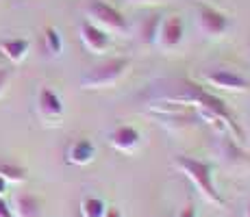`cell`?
Instances as JSON below:
<instances>
[{
	"label": "cell",
	"mask_w": 250,
	"mask_h": 217,
	"mask_svg": "<svg viewBox=\"0 0 250 217\" xmlns=\"http://www.w3.org/2000/svg\"><path fill=\"white\" fill-rule=\"evenodd\" d=\"M167 100L172 102H187V104H194L196 109L200 111L205 119H209V124H215V126H224L229 128V133L233 137H237L239 143H244V130L239 128L237 119H235L233 111L229 109V104L224 102L222 98L213 96L211 91L203 89L200 85L194 83H183L181 91L174 96H167Z\"/></svg>",
	"instance_id": "cell-1"
},
{
	"label": "cell",
	"mask_w": 250,
	"mask_h": 217,
	"mask_svg": "<svg viewBox=\"0 0 250 217\" xmlns=\"http://www.w3.org/2000/svg\"><path fill=\"white\" fill-rule=\"evenodd\" d=\"M174 165L179 167L191 182H194V187L200 191V196H203L207 202H211V204H215V206L224 204L220 191L215 189L213 170H211V165L207 161H200V158H196V157H185V154H181V157H174Z\"/></svg>",
	"instance_id": "cell-2"
},
{
	"label": "cell",
	"mask_w": 250,
	"mask_h": 217,
	"mask_svg": "<svg viewBox=\"0 0 250 217\" xmlns=\"http://www.w3.org/2000/svg\"><path fill=\"white\" fill-rule=\"evenodd\" d=\"M131 59L128 57H113V59H104L98 65L87 70L81 79L83 89H109V87L118 85L120 80L126 76Z\"/></svg>",
	"instance_id": "cell-3"
},
{
	"label": "cell",
	"mask_w": 250,
	"mask_h": 217,
	"mask_svg": "<svg viewBox=\"0 0 250 217\" xmlns=\"http://www.w3.org/2000/svg\"><path fill=\"white\" fill-rule=\"evenodd\" d=\"M85 20H89L98 28H103L104 33H115V35H126L128 33V22L122 16V11L115 9L113 4L104 2V0H91V2H87Z\"/></svg>",
	"instance_id": "cell-4"
},
{
	"label": "cell",
	"mask_w": 250,
	"mask_h": 217,
	"mask_svg": "<svg viewBox=\"0 0 250 217\" xmlns=\"http://www.w3.org/2000/svg\"><path fill=\"white\" fill-rule=\"evenodd\" d=\"M196 26L207 39H222L230 31V18L209 2L196 4Z\"/></svg>",
	"instance_id": "cell-5"
},
{
	"label": "cell",
	"mask_w": 250,
	"mask_h": 217,
	"mask_svg": "<svg viewBox=\"0 0 250 217\" xmlns=\"http://www.w3.org/2000/svg\"><path fill=\"white\" fill-rule=\"evenodd\" d=\"M183 41H185V22L179 13L161 18L155 35V46L163 52H174L183 46Z\"/></svg>",
	"instance_id": "cell-6"
},
{
	"label": "cell",
	"mask_w": 250,
	"mask_h": 217,
	"mask_svg": "<svg viewBox=\"0 0 250 217\" xmlns=\"http://www.w3.org/2000/svg\"><path fill=\"white\" fill-rule=\"evenodd\" d=\"M65 107L61 96L57 94L52 87L44 85L40 91H37V115L42 118L44 124H59L63 119Z\"/></svg>",
	"instance_id": "cell-7"
},
{
	"label": "cell",
	"mask_w": 250,
	"mask_h": 217,
	"mask_svg": "<svg viewBox=\"0 0 250 217\" xmlns=\"http://www.w3.org/2000/svg\"><path fill=\"white\" fill-rule=\"evenodd\" d=\"M203 80L209 87L224 89V91H248L250 89V80L246 76H242L239 72L227 70V67H218V70L207 72L203 76Z\"/></svg>",
	"instance_id": "cell-8"
},
{
	"label": "cell",
	"mask_w": 250,
	"mask_h": 217,
	"mask_svg": "<svg viewBox=\"0 0 250 217\" xmlns=\"http://www.w3.org/2000/svg\"><path fill=\"white\" fill-rule=\"evenodd\" d=\"M109 146L122 154H135L142 148V133L131 124H120L109 133Z\"/></svg>",
	"instance_id": "cell-9"
},
{
	"label": "cell",
	"mask_w": 250,
	"mask_h": 217,
	"mask_svg": "<svg viewBox=\"0 0 250 217\" xmlns=\"http://www.w3.org/2000/svg\"><path fill=\"white\" fill-rule=\"evenodd\" d=\"M79 37L83 41L85 50L91 52V55H104L111 48V37L109 33H104L103 28H98L96 24H91L89 20H83L79 26Z\"/></svg>",
	"instance_id": "cell-10"
},
{
	"label": "cell",
	"mask_w": 250,
	"mask_h": 217,
	"mask_svg": "<svg viewBox=\"0 0 250 217\" xmlns=\"http://www.w3.org/2000/svg\"><path fill=\"white\" fill-rule=\"evenodd\" d=\"M96 158V143L87 137H79L68 146V152H65V161L70 165L76 167H85L89 165L91 161Z\"/></svg>",
	"instance_id": "cell-11"
},
{
	"label": "cell",
	"mask_w": 250,
	"mask_h": 217,
	"mask_svg": "<svg viewBox=\"0 0 250 217\" xmlns=\"http://www.w3.org/2000/svg\"><path fill=\"white\" fill-rule=\"evenodd\" d=\"M31 50V41L26 37H9L0 41V52L7 57L11 63H22Z\"/></svg>",
	"instance_id": "cell-12"
},
{
	"label": "cell",
	"mask_w": 250,
	"mask_h": 217,
	"mask_svg": "<svg viewBox=\"0 0 250 217\" xmlns=\"http://www.w3.org/2000/svg\"><path fill=\"white\" fill-rule=\"evenodd\" d=\"M13 215L16 217H42V204L33 194H20L16 196L13 204Z\"/></svg>",
	"instance_id": "cell-13"
},
{
	"label": "cell",
	"mask_w": 250,
	"mask_h": 217,
	"mask_svg": "<svg viewBox=\"0 0 250 217\" xmlns=\"http://www.w3.org/2000/svg\"><path fill=\"white\" fill-rule=\"evenodd\" d=\"M44 48L50 57H59L63 52V37H61L57 26H46L44 28Z\"/></svg>",
	"instance_id": "cell-14"
},
{
	"label": "cell",
	"mask_w": 250,
	"mask_h": 217,
	"mask_svg": "<svg viewBox=\"0 0 250 217\" xmlns=\"http://www.w3.org/2000/svg\"><path fill=\"white\" fill-rule=\"evenodd\" d=\"M104 211H107L104 200H100L96 196H87L81 202V215L83 217H104Z\"/></svg>",
	"instance_id": "cell-15"
},
{
	"label": "cell",
	"mask_w": 250,
	"mask_h": 217,
	"mask_svg": "<svg viewBox=\"0 0 250 217\" xmlns=\"http://www.w3.org/2000/svg\"><path fill=\"white\" fill-rule=\"evenodd\" d=\"M0 176L4 178L7 182H24L26 180V170L16 163H0Z\"/></svg>",
	"instance_id": "cell-16"
},
{
	"label": "cell",
	"mask_w": 250,
	"mask_h": 217,
	"mask_svg": "<svg viewBox=\"0 0 250 217\" xmlns=\"http://www.w3.org/2000/svg\"><path fill=\"white\" fill-rule=\"evenodd\" d=\"M159 22H161V16H150L146 18L139 28V35H142V41L146 43H155V35H157V28H159Z\"/></svg>",
	"instance_id": "cell-17"
},
{
	"label": "cell",
	"mask_w": 250,
	"mask_h": 217,
	"mask_svg": "<svg viewBox=\"0 0 250 217\" xmlns=\"http://www.w3.org/2000/svg\"><path fill=\"white\" fill-rule=\"evenodd\" d=\"M176 217H198V209H196L194 202H187V204L179 211V215Z\"/></svg>",
	"instance_id": "cell-18"
},
{
	"label": "cell",
	"mask_w": 250,
	"mask_h": 217,
	"mask_svg": "<svg viewBox=\"0 0 250 217\" xmlns=\"http://www.w3.org/2000/svg\"><path fill=\"white\" fill-rule=\"evenodd\" d=\"M9 79H11V70H9V67H0V96H2Z\"/></svg>",
	"instance_id": "cell-19"
},
{
	"label": "cell",
	"mask_w": 250,
	"mask_h": 217,
	"mask_svg": "<svg viewBox=\"0 0 250 217\" xmlns=\"http://www.w3.org/2000/svg\"><path fill=\"white\" fill-rule=\"evenodd\" d=\"M0 217H16V215H13V209L7 204V202H4L2 196H0Z\"/></svg>",
	"instance_id": "cell-20"
},
{
	"label": "cell",
	"mask_w": 250,
	"mask_h": 217,
	"mask_svg": "<svg viewBox=\"0 0 250 217\" xmlns=\"http://www.w3.org/2000/svg\"><path fill=\"white\" fill-rule=\"evenodd\" d=\"M104 217H124V213L118 209V206H107V211H104Z\"/></svg>",
	"instance_id": "cell-21"
},
{
	"label": "cell",
	"mask_w": 250,
	"mask_h": 217,
	"mask_svg": "<svg viewBox=\"0 0 250 217\" xmlns=\"http://www.w3.org/2000/svg\"><path fill=\"white\" fill-rule=\"evenodd\" d=\"M128 4H159L163 0H126Z\"/></svg>",
	"instance_id": "cell-22"
},
{
	"label": "cell",
	"mask_w": 250,
	"mask_h": 217,
	"mask_svg": "<svg viewBox=\"0 0 250 217\" xmlns=\"http://www.w3.org/2000/svg\"><path fill=\"white\" fill-rule=\"evenodd\" d=\"M7 189H9V182L0 176V196H2V197H4V194H7Z\"/></svg>",
	"instance_id": "cell-23"
},
{
	"label": "cell",
	"mask_w": 250,
	"mask_h": 217,
	"mask_svg": "<svg viewBox=\"0 0 250 217\" xmlns=\"http://www.w3.org/2000/svg\"><path fill=\"white\" fill-rule=\"evenodd\" d=\"M244 217H250V206L246 209V213H244Z\"/></svg>",
	"instance_id": "cell-24"
}]
</instances>
